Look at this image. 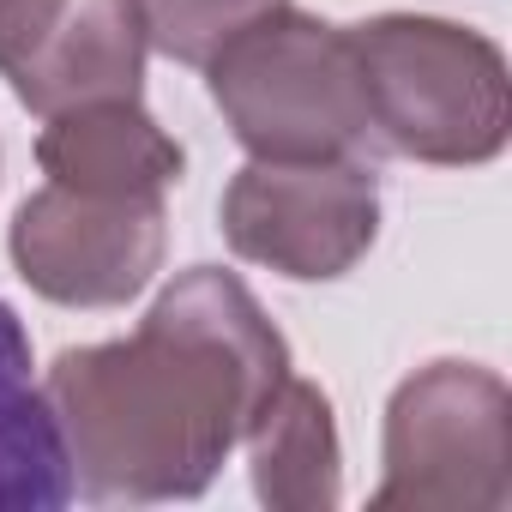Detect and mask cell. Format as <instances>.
<instances>
[{
  "mask_svg": "<svg viewBox=\"0 0 512 512\" xmlns=\"http://www.w3.org/2000/svg\"><path fill=\"white\" fill-rule=\"evenodd\" d=\"M145 13L139 0H61L49 31L7 67L13 97L31 115H61L79 103L139 97L145 79Z\"/></svg>",
  "mask_w": 512,
  "mask_h": 512,
  "instance_id": "obj_7",
  "label": "cell"
},
{
  "mask_svg": "<svg viewBox=\"0 0 512 512\" xmlns=\"http://www.w3.org/2000/svg\"><path fill=\"white\" fill-rule=\"evenodd\" d=\"M512 500V398L482 362H428L386 404V482L374 506L500 512Z\"/></svg>",
  "mask_w": 512,
  "mask_h": 512,
  "instance_id": "obj_4",
  "label": "cell"
},
{
  "mask_svg": "<svg viewBox=\"0 0 512 512\" xmlns=\"http://www.w3.org/2000/svg\"><path fill=\"white\" fill-rule=\"evenodd\" d=\"M253 458V494L272 512H332L344 494V458H338V422L332 398L296 374L266 398V410L247 428Z\"/></svg>",
  "mask_w": 512,
  "mask_h": 512,
  "instance_id": "obj_9",
  "label": "cell"
},
{
  "mask_svg": "<svg viewBox=\"0 0 512 512\" xmlns=\"http://www.w3.org/2000/svg\"><path fill=\"white\" fill-rule=\"evenodd\" d=\"M61 0H0V73H7L55 19Z\"/></svg>",
  "mask_w": 512,
  "mask_h": 512,
  "instance_id": "obj_12",
  "label": "cell"
},
{
  "mask_svg": "<svg viewBox=\"0 0 512 512\" xmlns=\"http://www.w3.org/2000/svg\"><path fill=\"white\" fill-rule=\"evenodd\" d=\"M163 241V199H97L49 181L13 217V266L61 308H121L157 278Z\"/></svg>",
  "mask_w": 512,
  "mask_h": 512,
  "instance_id": "obj_6",
  "label": "cell"
},
{
  "mask_svg": "<svg viewBox=\"0 0 512 512\" xmlns=\"http://www.w3.org/2000/svg\"><path fill=\"white\" fill-rule=\"evenodd\" d=\"M290 374V344L235 272H181L133 338L61 350L43 374L73 488L193 500Z\"/></svg>",
  "mask_w": 512,
  "mask_h": 512,
  "instance_id": "obj_1",
  "label": "cell"
},
{
  "mask_svg": "<svg viewBox=\"0 0 512 512\" xmlns=\"http://www.w3.org/2000/svg\"><path fill=\"white\" fill-rule=\"evenodd\" d=\"M73 494L61 428L49 416L43 380L31 374V338L0 302V512H55Z\"/></svg>",
  "mask_w": 512,
  "mask_h": 512,
  "instance_id": "obj_10",
  "label": "cell"
},
{
  "mask_svg": "<svg viewBox=\"0 0 512 512\" xmlns=\"http://www.w3.org/2000/svg\"><path fill=\"white\" fill-rule=\"evenodd\" d=\"M290 7V0H139L145 37L181 67H205L229 37H241L253 19Z\"/></svg>",
  "mask_w": 512,
  "mask_h": 512,
  "instance_id": "obj_11",
  "label": "cell"
},
{
  "mask_svg": "<svg viewBox=\"0 0 512 512\" xmlns=\"http://www.w3.org/2000/svg\"><path fill=\"white\" fill-rule=\"evenodd\" d=\"M223 235L241 260L296 284L344 278L380 235V181L362 157H253L223 193Z\"/></svg>",
  "mask_w": 512,
  "mask_h": 512,
  "instance_id": "obj_5",
  "label": "cell"
},
{
  "mask_svg": "<svg viewBox=\"0 0 512 512\" xmlns=\"http://www.w3.org/2000/svg\"><path fill=\"white\" fill-rule=\"evenodd\" d=\"M37 163L55 187L97 199H163L181 181V145L139 109V97L79 103L49 115Z\"/></svg>",
  "mask_w": 512,
  "mask_h": 512,
  "instance_id": "obj_8",
  "label": "cell"
},
{
  "mask_svg": "<svg viewBox=\"0 0 512 512\" xmlns=\"http://www.w3.org/2000/svg\"><path fill=\"white\" fill-rule=\"evenodd\" d=\"M211 103L253 157H362L374 139L362 67L344 25L278 7L229 37L211 61Z\"/></svg>",
  "mask_w": 512,
  "mask_h": 512,
  "instance_id": "obj_3",
  "label": "cell"
},
{
  "mask_svg": "<svg viewBox=\"0 0 512 512\" xmlns=\"http://www.w3.org/2000/svg\"><path fill=\"white\" fill-rule=\"evenodd\" d=\"M350 49L362 67V97L374 139L398 157L470 169L500 157L512 127V79L506 55L452 19L386 13L350 25Z\"/></svg>",
  "mask_w": 512,
  "mask_h": 512,
  "instance_id": "obj_2",
  "label": "cell"
}]
</instances>
